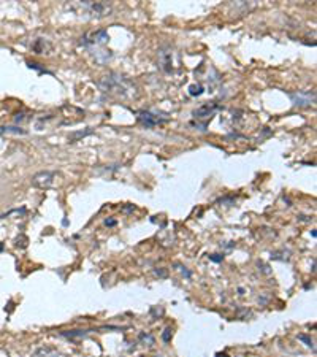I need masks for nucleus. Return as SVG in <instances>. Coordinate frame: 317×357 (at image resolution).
<instances>
[{
  "label": "nucleus",
  "instance_id": "f257e3e1",
  "mask_svg": "<svg viewBox=\"0 0 317 357\" xmlns=\"http://www.w3.org/2000/svg\"><path fill=\"white\" fill-rule=\"evenodd\" d=\"M99 88L103 90V92H116L122 97L129 95V83H127L124 78L116 77V75H110V77H105L99 81Z\"/></svg>",
  "mask_w": 317,
  "mask_h": 357
},
{
  "label": "nucleus",
  "instance_id": "f03ea898",
  "mask_svg": "<svg viewBox=\"0 0 317 357\" xmlns=\"http://www.w3.org/2000/svg\"><path fill=\"white\" fill-rule=\"evenodd\" d=\"M292 103L295 106H311L316 103V92L314 90H301V92H290L289 94Z\"/></svg>",
  "mask_w": 317,
  "mask_h": 357
},
{
  "label": "nucleus",
  "instance_id": "7ed1b4c3",
  "mask_svg": "<svg viewBox=\"0 0 317 357\" xmlns=\"http://www.w3.org/2000/svg\"><path fill=\"white\" fill-rule=\"evenodd\" d=\"M54 178H56V172H48V170L39 172L32 177V186L39 189H49L52 183H54Z\"/></svg>",
  "mask_w": 317,
  "mask_h": 357
},
{
  "label": "nucleus",
  "instance_id": "20e7f679",
  "mask_svg": "<svg viewBox=\"0 0 317 357\" xmlns=\"http://www.w3.org/2000/svg\"><path fill=\"white\" fill-rule=\"evenodd\" d=\"M137 119H138L145 127H154V126H157V124L167 123V121H168V118H160L158 115H156V113H153V111H145V110L137 113Z\"/></svg>",
  "mask_w": 317,
  "mask_h": 357
},
{
  "label": "nucleus",
  "instance_id": "39448f33",
  "mask_svg": "<svg viewBox=\"0 0 317 357\" xmlns=\"http://www.w3.org/2000/svg\"><path fill=\"white\" fill-rule=\"evenodd\" d=\"M82 43L84 45H103V43H107L108 40H110V35H108V32L105 29H100V30H95V32H90V34H87V35H84L82 37Z\"/></svg>",
  "mask_w": 317,
  "mask_h": 357
},
{
  "label": "nucleus",
  "instance_id": "423d86ee",
  "mask_svg": "<svg viewBox=\"0 0 317 357\" xmlns=\"http://www.w3.org/2000/svg\"><path fill=\"white\" fill-rule=\"evenodd\" d=\"M158 62L163 72L171 73L173 72V52L170 46H162L158 49Z\"/></svg>",
  "mask_w": 317,
  "mask_h": 357
},
{
  "label": "nucleus",
  "instance_id": "0eeeda50",
  "mask_svg": "<svg viewBox=\"0 0 317 357\" xmlns=\"http://www.w3.org/2000/svg\"><path fill=\"white\" fill-rule=\"evenodd\" d=\"M81 5L92 14H97V16H107L111 13V5H108L107 2H82Z\"/></svg>",
  "mask_w": 317,
  "mask_h": 357
},
{
  "label": "nucleus",
  "instance_id": "6e6552de",
  "mask_svg": "<svg viewBox=\"0 0 317 357\" xmlns=\"http://www.w3.org/2000/svg\"><path fill=\"white\" fill-rule=\"evenodd\" d=\"M221 106H219L217 103L214 102H211V103H205V105H201L200 108H197L194 111V118L195 119H203V118H211L214 115V111L219 110Z\"/></svg>",
  "mask_w": 317,
  "mask_h": 357
},
{
  "label": "nucleus",
  "instance_id": "1a4fd4ad",
  "mask_svg": "<svg viewBox=\"0 0 317 357\" xmlns=\"http://www.w3.org/2000/svg\"><path fill=\"white\" fill-rule=\"evenodd\" d=\"M32 49L37 54H49L52 51V45L46 39H37L32 45Z\"/></svg>",
  "mask_w": 317,
  "mask_h": 357
},
{
  "label": "nucleus",
  "instance_id": "9d476101",
  "mask_svg": "<svg viewBox=\"0 0 317 357\" xmlns=\"http://www.w3.org/2000/svg\"><path fill=\"white\" fill-rule=\"evenodd\" d=\"M89 333V330H65V332H60V335L65 337V338H82V337H86Z\"/></svg>",
  "mask_w": 317,
  "mask_h": 357
},
{
  "label": "nucleus",
  "instance_id": "9b49d317",
  "mask_svg": "<svg viewBox=\"0 0 317 357\" xmlns=\"http://www.w3.org/2000/svg\"><path fill=\"white\" fill-rule=\"evenodd\" d=\"M90 134H94L92 129H86V131H78V132H72L69 135V141L70 143H75V141H78L79 138H84V136L90 135Z\"/></svg>",
  "mask_w": 317,
  "mask_h": 357
},
{
  "label": "nucleus",
  "instance_id": "f8f14e48",
  "mask_svg": "<svg viewBox=\"0 0 317 357\" xmlns=\"http://www.w3.org/2000/svg\"><path fill=\"white\" fill-rule=\"evenodd\" d=\"M32 357H56V351L52 348H40L32 354Z\"/></svg>",
  "mask_w": 317,
  "mask_h": 357
},
{
  "label": "nucleus",
  "instance_id": "ddd939ff",
  "mask_svg": "<svg viewBox=\"0 0 317 357\" xmlns=\"http://www.w3.org/2000/svg\"><path fill=\"white\" fill-rule=\"evenodd\" d=\"M271 259H275V261H289L290 259V251H287V249L273 251V253H271Z\"/></svg>",
  "mask_w": 317,
  "mask_h": 357
},
{
  "label": "nucleus",
  "instance_id": "4468645a",
  "mask_svg": "<svg viewBox=\"0 0 317 357\" xmlns=\"http://www.w3.org/2000/svg\"><path fill=\"white\" fill-rule=\"evenodd\" d=\"M189 94L191 95H201L203 94V86L201 85H192V86H189Z\"/></svg>",
  "mask_w": 317,
  "mask_h": 357
},
{
  "label": "nucleus",
  "instance_id": "2eb2a0df",
  "mask_svg": "<svg viewBox=\"0 0 317 357\" xmlns=\"http://www.w3.org/2000/svg\"><path fill=\"white\" fill-rule=\"evenodd\" d=\"M21 134V135H24L26 134V131L24 129H21V127H3V134Z\"/></svg>",
  "mask_w": 317,
  "mask_h": 357
},
{
  "label": "nucleus",
  "instance_id": "dca6fc26",
  "mask_svg": "<svg viewBox=\"0 0 317 357\" xmlns=\"http://www.w3.org/2000/svg\"><path fill=\"white\" fill-rule=\"evenodd\" d=\"M140 340H141V341H145V343H148L149 346H153V345H154V337L151 335V333H141V335H140Z\"/></svg>",
  "mask_w": 317,
  "mask_h": 357
},
{
  "label": "nucleus",
  "instance_id": "f3484780",
  "mask_svg": "<svg viewBox=\"0 0 317 357\" xmlns=\"http://www.w3.org/2000/svg\"><path fill=\"white\" fill-rule=\"evenodd\" d=\"M27 65L30 67V68H34V70H39V72H44V73H51V72H48L46 68L44 67H41V64H37V62H27Z\"/></svg>",
  "mask_w": 317,
  "mask_h": 357
},
{
  "label": "nucleus",
  "instance_id": "a211bd4d",
  "mask_svg": "<svg viewBox=\"0 0 317 357\" xmlns=\"http://www.w3.org/2000/svg\"><path fill=\"white\" fill-rule=\"evenodd\" d=\"M14 243H16V245H14L16 248H26V246H27V237L21 235V237L16 238V241H14Z\"/></svg>",
  "mask_w": 317,
  "mask_h": 357
},
{
  "label": "nucleus",
  "instance_id": "6ab92c4d",
  "mask_svg": "<svg viewBox=\"0 0 317 357\" xmlns=\"http://www.w3.org/2000/svg\"><path fill=\"white\" fill-rule=\"evenodd\" d=\"M11 215H26V210H24V208L13 210V211H10V213H6V215H2V216H0V219H6V218H10Z\"/></svg>",
  "mask_w": 317,
  "mask_h": 357
},
{
  "label": "nucleus",
  "instance_id": "aec40b11",
  "mask_svg": "<svg viewBox=\"0 0 317 357\" xmlns=\"http://www.w3.org/2000/svg\"><path fill=\"white\" fill-rule=\"evenodd\" d=\"M298 340H301V341H305V343L309 346V348H313V351H314V345H313V340L309 338V337H306V335H298Z\"/></svg>",
  "mask_w": 317,
  "mask_h": 357
},
{
  "label": "nucleus",
  "instance_id": "412c9836",
  "mask_svg": "<svg viewBox=\"0 0 317 357\" xmlns=\"http://www.w3.org/2000/svg\"><path fill=\"white\" fill-rule=\"evenodd\" d=\"M170 338H171V330H170V329H165L163 333H162V340L165 341V343H168Z\"/></svg>",
  "mask_w": 317,
  "mask_h": 357
},
{
  "label": "nucleus",
  "instance_id": "4be33fe9",
  "mask_svg": "<svg viewBox=\"0 0 317 357\" xmlns=\"http://www.w3.org/2000/svg\"><path fill=\"white\" fill-rule=\"evenodd\" d=\"M154 273H156L157 276H160V278H165V276H167V270H163V268H156Z\"/></svg>",
  "mask_w": 317,
  "mask_h": 357
},
{
  "label": "nucleus",
  "instance_id": "5701e85b",
  "mask_svg": "<svg viewBox=\"0 0 317 357\" xmlns=\"http://www.w3.org/2000/svg\"><path fill=\"white\" fill-rule=\"evenodd\" d=\"M176 267H178L181 271H183V275H186V278H191V276H192V273L189 271V270H186V267H183V265H176Z\"/></svg>",
  "mask_w": 317,
  "mask_h": 357
},
{
  "label": "nucleus",
  "instance_id": "b1692460",
  "mask_svg": "<svg viewBox=\"0 0 317 357\" xmlns=\"http://www.w3.org/2000/svg\"><path fill=\"white\" fill-rule=\"evenodd\" d=\"M209 259H211V261H214V262H221V261L224 259V256H221V254H214V256H209Z\"/></svg>",
  "mask_w": 317,
  "mask_h": 357
},
{
  "label": "nucleus",
  "instance_id": "393cba45",
  "mask_svg": "<svg viewBox=\"0 0 317 357\" xmlns=\"http://www.w3.org/2000/svg\"><path fill=\"white\" fill-rule=\"evenodd\" d=\"M105 225H108V227L116 225V219H107V221H105Z\"/></svg>",
  "mask_w": 317,
  "mask_h": 357
},
{
  "label": "nucleus",
  "instance_id": "a878e982",
  "mask_svg": "<svg viewBox=\"0 0 317 357\" xmlns=\"http://www.w3.org/2000/svg\"><path fill=\"white\" fill-rule=\"evenodd\" d=\"M3 134V127H0V135H2Z\"/></svg>",
  "mask_w": 317,
  "mask_h": 357
},
{
  "label": "nucleus",
  "instance_id": "bb28decb",
  "mask_svg": "<svg viewBox=\"0 0 317 357\" xmlns=\"http://www.w3.org/2000/svg\"><path fill=\"white\" fill-rule=\"evenodd\" d=\"M2 249H3V245H2V243H0V251H2Z\"/></svg>",
  "mask_w": 317,
  "mask_h": 357
}]
</instances>
